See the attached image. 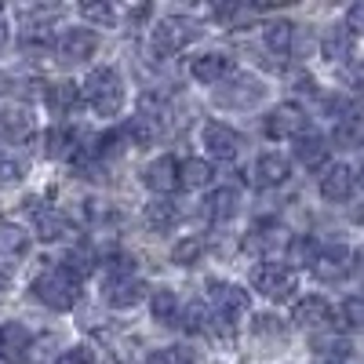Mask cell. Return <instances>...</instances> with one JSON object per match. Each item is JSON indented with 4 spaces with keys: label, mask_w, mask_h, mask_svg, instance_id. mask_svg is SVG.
I'll return each instance as SVG.
<instances>
[{
    "label": "cell",
    "mask_w": 364,
    "mask_h": 364,
    "mask_svg": "<svg viewBox=\"0 0 364 364\" xmlns=\"http://www.w3.org/2000/svg\"><path fill=\"white\" fill-rule=\"evenodd\" d=\"M80 95L84 102L95 109L99 117H117L120 106H124V80H120L117 70L109 66H99V70H91L84 87H80Z\"/></svg>",
    "instance_id": "1"
},
{
    "label": "cell",
    "mask_w": 364,
    "mask_h": 364,
    "mask_svg": "<svg viewBox=\"0 0 364 364\" xmlns=\"http://www.w3.org/2000/svg\"><path fill=\"white\" fill-rule=\"evenodd\" d=\"M33 295L44 302L48 310H58V314L73 310L77 299H80V277L70 273L66 266H51L33 281Z\"/></svg>",
    "instance_id": "2"
},
{
    "label": "cell",
    "mask_w": 364,
    "mask_h": 364,
    "mask_svg": "<svg viewBox=\"0 0 364 364\" xmlns=\"http://www.w3.org/2000/svg\"><path fill=\"white\" fill-rule=\"evenodd\" d=\"M197 37H200L197 18L168 15V18H161L157 29H154V51H157V55H175V51H182V48H190Z\"/></svg>",
    "instance_id": "3"
},
{
    "label": "cell",
    "mask_w": 364,
    "mask_h": 364,
    "mask_svg": "<svg viewBox=\"0 0 364 364\" xmlns=\"http://www.w3.org/2000/svg\"><path fill=\"white\" fill-rule=\"evenodd\" d=\"M252 284H255L259 295H266V299H273V302H284V299L295 295L299 277H295V269L284 266V262H259V266L252 269Z\"/></svg>",
    "instance_id": "4"
},
{
    "label": "cell",
    "mask_w": 364,
    "mask_h": 364,
    "mask_svg": "<svg viewBox=\"0 0 364 364\" xmlns=\"http://www.w3.org/2000/svg\"><path fill=\"white\" fill-rule=\"evenodd\" d=\"M262 99H266V84L248 73H237L230 84H223L215 91V106H226V109H252Z\"/></svg>",
    "instance_id": "5"
},
{
    "label": "cell",
    "mask_w": 364,
    "mask_h": 364,
    "mask_svg": "<svg viewBox=\"0 0 364 364\" xmlns=\"http://www.w3.org/2000/svg\"><path fill=\"white\" fill-rule=\"evenodd\" d=\"M164 117H168V109H149V106H142L132 120H128V139L139 146V149H146V146H157L161 142V135H164Z\"/></svg>",
    "instance_id": "6"
},
{
    "label": "cell",
    "mask_w": 364,
    "mask_h": 364,
    "mask_svg": "<svg viewBox=\"0 0 364 364\" xmlns=\"http://www.w3.org/2000/svg\"><path fill=\"white\" fill-rule=\"evenodd\" d=\"M95 48H99V37L91 29H66L55 44V55L63 66H77V63H87L95 55Z\"/></svg>",
    "instance_id": "7"
},
{
    "label": "cell",
    "mask_w": 364,
    "mask_h": 364,
    "mask_svg": "<svg viewBox=\"0 0 364 364\" xmlns=\"http://www.w3.org/2000/svg\"><path fill=\"white\" fill-rule=\"evenodd\" d=\"M310 269H314V277H317V281H324V284H336V281H343L346 273L353 269V252H350V248H343V245L321 248Z\"/></svg>",
    "instance_id": "8"
},
{
    "label": "cell",
    "mask_w": 364,
    "mask_h": 364,
    "mask_svg": "<svg viewBox=\"0 0 364 364\" xmlns=\"http://www.w3.org/2000/svg\"><path fill=\"white\" fill-rule=\"evenodd\" d=\"M306 124H310L306 113H302L295 102H284L266 117V135L269 139H302L306 135Z\"/></svg>",
    "instance_id": "9"
},
{
    "label": "cell",
    "mask_w": 364,
    "mask_h": 364,
    "mask_svg": "<svg viewBox=\"0 0 364 364\" xmlns=\"http://www.w3.org/2000/svg\"><path fill=\"white\" fill-rule=\"evenodd\" d=\"M146 295V284L139 281V273H120V277H106L102 281V299L117 310H128Z\"/></svg>",
    "instance_id": "10"
},
{
    "label": "cell",
    "mask_w": 364,
    "mask_h": 364,
    "mask_svg": "<svg viewBox=\"0 0 364 364\" xmlns=\"http://www.w3.org/2000/svg\"><path fill=\"white\" fill-rule=\"evenodd\" d=\"M245 310H248V291H240L237 284H219V281L211 284V314H215L226 328Z\"/></svg>",
    "instance_id": "11"
},
{
    "label": "cell",
    "mask_w": 364,
    "mask_h": 364,
    "mask_svg": "<svg viewBox=\"0 0 364 364\" xmlns=\"http://www.w3.org/2000/svg\"><path fill=\"white\" fill-rule=\"evenodd\" d=\"M33 132H37V124H33V113H29L26 106L11 102V106L0 109V139H8V142H29V139H33Z\"/></svg>",
    "instance_id": "12"
},
{
    "label": "cell",
    "mask_w": 364,
    "mask_h": 364,
    "mask_svg": "<svg viewBox=\"0 0 364 364\" xmlns=\"http://www.w3.org/2000/svg\"><path fill=\"white\" fill-rule=\"evenodd\" d=\"M291 321H295L299 328H306V331H324V328H331L336 314H331V306H328L321 295H306V299H299V302H295Z\"/></svg>",
    "instance_id": "13"
},
{
    "label": "cell",
    "mask_w": 364,
    "mask_h": 364,
    "mask_svg": "<svg viewBox=\"0 0 364 364\" xmlns=\"http://www.w3.org/2000/svg\"><path fill=\"white\" fill-rule=\"evenodd\" d=\"M204 146L211 157L219 161H233L240 154V135L226 124H219V120H211V124H204Z\"/></svg>",
    "instance_id": "14"
},
{
    "label": "cell",
    "mask_w": 364,
    "mask_h": 364,
    "mask_svg": "<svg viewBox=\"0 0 364 364\" xmlns=\"http://www.w3.org/2000/svg\"><path fill=\"white\" fill-rule=\"evenodd\" d=\"M190 73H193V80H200V84H219V80H226V77L233 73V58L223 55V51L197 55L193 63H190Z\"/></svg>",
    "instance_id": "15"
},
{
    "label": "cell",
    "mask_w": 364,
    "mask_h": 364,
    "mask_svg": "<svg viewBox=\"0 0 364 364\" xmlns=\"http://www.w3.org/2000/svg\"><path fill=\"white\" fill-rule=\"evenodd\" d=\"M353 182H357V175H353L350 164H331V168L321 175V197L331 200V204H343V200L353 193Z\"/></svg>",
    "instance_id": "16"
},
{
    "label": "cell",
    "mask_w": 364,
    "mask_h": 364,
    "mask_svg": "<svg viewBox=\"0 0 364 364\" xmlns=\"http://www.w3.org/2000/svg\"><path fill=\"white\" fill-rule=\"evenodd\" d=\"M288 175H291V164H288V157H281V154H262V157L255 161V168H252V182H255V186H262V190L284 186Z\"/></svg>",
    "instance_id": "17"
},
{
    "label": "cell",
    "mask_w": 364,
    "mask_h": 364,
    "mask_svg": "<svg viewBox=\"0 0 364 364\" xmlns=\"http://www.w3.org/2000/svg\"><path fill=\"white\" fill-rule=\"evenodd\" d=\"M26 350H29V331L18 321L0 328V364H18Z\"/></svg>",
    "instance_id": "18"
},
{
    "label": "cell",
    "mask_w": 364,
    "mask_h": 364,
    "mask_svg": "<svg viewBox=\"0 0 364 364\" xmlns=\"http://www.w3.org/2000/svg\"><path fill=\"white\" fill-rule=\"evenodd\" d=\"M146 186L154 193H171L178 186V161L175 157H161L146 168Z\"/></svg>",
    "instance_id": "19"
},
{
    "label": "cell",
    "mask_w": 364,
    "mask_h": 364,
    "mask_svg": "<svg viewBox=\"0 0 364 364\" xmlns=\"http://www.w3.org/2000/svg\"><path fill=\"white\" fill-rule=\"evenodd\" d=\"M73 233V223L63 215V211H55V208H37V237L41 240H63Z\"/></svg>",
    "instance_id": "20"
},
{
    "label": "cell",
    "mask_w": 364,
    "mask_h": 364,
    "mask_svg": "<svg viewBox=\"0 0 364 364\" xmlns=\"http://www.w3.org/2000/svg\"><path fill=\"white\" fill-rule=\"evenodd\" d=\"M146 226L154 230V233H168V230H175L178 226V204H171L168 197L164 200H154V204H146Z\"/></svg>",
    "instance_id": "21"
},
{
    "label": "cell",
    "mask_w": 364,
    "mask_h": 364,
    "mask_svg": "<svg viewBox=\"0 0 364 364\" xmlns=\"http://www.w3.org/2000/svg\"><path fill=\"white\" fill-rule=\"evenodd\" d=\"M262 41L273 55H291L295 51V26L291 22H269L262 29Z\"/></svg>",
    "instance_id": "22"
},
{
    "label": "cell",
    "mask_w": 364,
    "mask_h": 364,
    "mask_svg": "<svg viewBox=\"0 0 364 364\" xmlns=\"http://www.w3.org/2000/svg\"><path fill=\"white\" fill-rule=\"evenodd\" d=\"M295 157L306 164L310 171H314V168H324V161H328V142H324L321 135H302V139L295 142Z\"/></svg>",
    "instance_id": "23"
},
{
    "label": "cell",
    "mask_w": 364,
    "mask_h": 364,
    "mask_svg": "<svg viewBox=\"0 0 364 364\" xmlns=\"http://www.w3.org/2000/svg\"><path fill=\"white\" fill-rule=\"evenodd\" d=\"M284 240H288V230H284L281 223L266 219V223H259V226L252 230L248 245H252V248H259V252H266V248H277V245H284Z\"/></svg>",
    "instance_id": "24"
},
{
    "label": "cell",
    "mask_w": 364,
    "mask_h": 364,
    "mask_svg": "<svg viewBox=\"0 0 364 364\" xmlns=\"http://www.w3.org/2000/svg\"><path fill=\"white\" fill-rule=\"evenodd\" d=\"M211 182V164L208 161H186V164H178V186L182 190H200Z\"/></svg>",
    "instance_id": "25"
},
{
    "label": "cell",
    "mask_w": 364,
    "mask_h": 364,
    "mask_svg": "<svg viewBox=\"0 0 364 364\" xmlns=\"http://www.w3.org/2000/svg\"><path fill=\"white\" fill-rule=\"evenodd\" d=\"M26 248H29L26 230L8 223V219H0V255H22Z\"/></svg>",
    "instance_id": "26"
},
{
    "label": "cell",
    "mask_w": 364,
    "mask_h": 364,
    "mask_svg": "<svg viewBox=\"0 0 364 364\" xmlns=\"http://www.w3.org/2000/svg\"><path fill=\"white\" fill-rule=\"evenodd\" d=\"M44 99H48L51 113H70V109H73V102L80 99V87H77V84H70V80H63V84H51Z\"/></svg>",
    "instance_id": "27"
},
{
    "label": "cell",
    "mask_w": 364,
    "mask_h": 364,
    "mask_svg": "<svg viewBox=\"0 0 364 364\" xmlns=\"http://www.w3.org/2000/svg\"><path fill=\"white\" fill-rule=\"evenodd\" d=\"M237 200H240V193H237V186H226V190H215L211 193V200H208V215L215 219V223H223V219H230L233 211H237Z\"/></svg>",
    "instance_id": "28"
},
{
    "label": "cell",
    "mask_w": 364,
    "mask_h": 364,
    "mask_svg": "<svg viewBox=\"0 0 364 364\" xmlns=\"http://www.w3.org/2000/svg\"><path fill=\"white\" fill-rule=\"evenodd\" d=\"M321 48H324V58H331V63H339V58H350V29L331 26Z\"/></svg>",
    "instance_id": "29"
},
{
    "label": "cell",
    "mask_w": 364,
    "mask_h": 364,
    "mask_svg": "<svg viewBox=\"0 0 364 364\" xmlns=\"http://www.w3.org/2000/svg\"><path fill=\"white\" fill-rule=\"evenodd\" d=\"M154 317L161 324H175L178 321V295L171 288H157L154 291Z\"/></svg>",
    "instance_id": "30"
},
{
    "label": "cell",
    "mask_w": 364,
    "mask_h": 364,
    "mask_svg": "<svg viewBox=\"0 0 364 364\" xmlns=\"http://www.w3.org/2000/svg\"><path fill=\"white\" fill-rule=\"evenodd\" d=\"M48 146V157H66L70 154V146H73V132H66V128H51L48 132V139H44Z\"/></svg>",
    "instance_id": "31"
},
{
    "label": "cell",
    "mask_w": 364,
    "mask_h": 364,
    "mask_svg": "<svg viewBox=\"0 0 364 364\" xmlns=\"http://www.w3.org/2000/svg\"><path fill=\"white\" fill-rule=\"evenodd\" d=\"M200 252H204L200 240H197V237H186V240H178V245H175L171 262H178V266H190V262H197V259H200Z\"/></svg>",
    "instance_id": "32"
},
{
    "label": "cell",
    "mask_w": 364,
    "mask_h": 364,
    "mask_svg": "<svg viewBox=\"0 0 364 364\" xmlns=\"http://www.w3.org/2000/svg\"><path fill=\"white\" fill-rule=\"evenodd\" d=\"M146 364H193V353L186 346H168V350H154Z\"/></svg>",
    "instance_id": "33"
},
{
    "label": "cell",
    "mask_w": 364,
    "mask_h": 364,
    "mask_svg": "<svg viewBox=\"0 0 364 364\" xmlns=\"http://www.w3.org/2000/svg\"><path fill=\"white\" fill-rule=\"evenodd\" d=\"M55 364H102V357H99L95 346H73V350H66L63 357H58Z\"/></svg>",
    "instance_id": "34"
},
{
    "label": "cell",
    "mask_w": 364,
    "mask_h": 364,
    "mask_svg": "<svg viewBox=\"0 0 364 364\" xmlns=\"http://www.w3.org/2000/svg\"><path fill=\"white\" fill-rule=\"evenodd\" d=\"M80 18H91V22L109 26V22L117 18V11H113L109 4H80Z\"/></svg>",
    "instance_id": "35"
},
{
    "label": "cell",
    "mask_w": 364,
    "mask_h": 364,
    "mask_svg": "<svg viewBox=\"0 0 364 364\" xmlns=\"http://www.w3.org/2000/svg\"><path fill=\"white\" fill-rule=\"evenodd\" d=\"M22 178V164L8 154H0V186H11V182Z\"/></svg>",
    "instance_id": "36"
},
{
    "label": "cell",
    "mask_w": 364,
    "mask_h": 364,
    "mask_svg": "<svg viewBox=\"0 0 364 364\" xmlns=\"http://www.w3.org/2000/svg\"><path fill=\"white\" fill-rule=\"evenodd\" d=\"M317 252H321V248L314 245L310 237H306V240H295V245H291V259H295V262H310V266H314Z\"/></svg>",
    "instance_id": "37"
},
{
    "label": "cell",
    "mask_w": 364,
    "mask_h": 364,
    "mask_svg": "<svg viewBox=\"0 0 364 364\" xmlns=\"http://www.w3.org/2000/svg\"><path fill=\"white\" fill-rule=\"evenodd\" d=\"M255 336H284V324L277 317H255Z\"/></svg>",
    "instance_id": "38"
},
{
    "label": "cell",
    "mask_w": 364,
    "mask_h": 364,
    "mask_svg": "<svg viewBox=\"0 0 364 364\" xmlns=\"http://www.w3.org/2000/svg\"><path fill=\"white\" fill-rule=\"evenodd\" d=\"M346 29H350V33H364V0L346 11Z\"/></svg>",
    "instance_id": "39"
},
{
    "label": "cell",
    "mask_w": 364,
    "mask_h": 364,
    "mask_svg": "<svg viewBox=\"0 0 364 364\" xmlns=\"http://www.w3.org/2000/svg\"><path fill=\"white\" fill-rule=\"evenodd\" d=\"M346 77H350V84H353V87H360V84H364V63H350Z\"/></svg>",
    "instance_id": "40"
},
{
    "label": "cell",
    "mask_w": 364,
    "mask_h": 364,
    "mask_svg": "<svg viewBox=\"0 0 364 364\" xmlns=\"http://www.w3.org/2000/svg\"><path fill=\"white\" fill-rule=\"evenodd\" d=\"M4 44H8V26H4V18H0V51H4Z\"/></svg>",
    "instance_id": "41"
},
{
    "label": "cell",
    "mask_w": 364,
    "mask_h": 364,
    "mask_svg": "<svg viewBox=\"0 0 364 364\" xmlns=\"http://www.w3.org/2000/svg\"><path fill=\"white\" fill-rule=\"evenodd\" d=\"M0 291H4V273H0Z\"/></svg>",
    "instance_id": "42"
},
{
    "label": "cell",
    "mask_w": 364,
    "mask_h": 364,
    "mask_svg": "<svg viewBox=\"0 0 364 364\" xmlns=\"http://www.w3.org/2000/svg\"><path fill=\"white\" fill-rule=\"evenodd\" d=\"M357 178H360V186H364V168H360V175H357Z\"/></svg>",
    "instance_id": "43"
}]
</instances>
